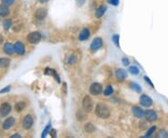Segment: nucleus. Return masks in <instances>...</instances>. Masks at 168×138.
Listing matches in <instances>:
<instances>
[{
    "label": "nucleus",
    "instance_id": "obj_1",
    "mask_svg": "<svg viewBox=\"0 0 168 138\" xmlns=\"http://www.w3.org/2000/svg\"><path fill=\"white\" fill-rule=\"evenodd\" d=\"M95 115L100 119H108L110 116V110L107 105L99 103L95 107Z\"/></svg>",
    "mask_w": 168,
    "mask_h": 138
},
{
    "label": "nucleus",
    "instance_id": "obj_2",
    "mask_svg": "<svg viewBox=\"0 0 168 138\" xmlns=\"http://www.w3.org/2000/svg\"><path fill=\"white\" fill-rule=\"evenodd\" d=\"M82 107L86 112H91L94 108V102L90 96H85L82 100Z\"/></svg>",
    "mask_w": 168,
    "mask_h": 138
},
{
    "label": "nucleus",
    "instance_id": "obj_3",
    "mask_svg": "<svg viewBox=\"0 0 168 138\" xmlns=\"http://www.w3.org/2000/svg\"><path fill=\"white\" fill-rule=\"evenodd\" d=\"M41 40V34L39 32H32L27 35V41L31 44H36Z\"/></svg>",
    "mask_w": 168,
    "mask_h": 138
},
{
    "label": "nucleus",
    "instance_id": "obj_4",
    "mask_svg": "<svg viewBox=\"0 0 168 138\" xmlns=\"http://www.w3.org/2000/svg\"><path fill=\"white\" fill-rule=\"evenodd\" d=\"M139 102H140V105L143 106L145 107H149V106H151L152 104H153V101L151 97H149V95L147 94H142L139 98Z\"/></svg>",
    "mask_w": 168,
    "mask_h": 138
},
{
    "label": "nucleus",
    "instance_id": "obj_5",
    "mask_svg": "<svg viewBox=\"0 0 168 138\" xmlns=\"http://www.w3.org/2000/svg\"><path fill=\"white\" fill-rule=\"evenodd\" d=\"M103 46V40L101 37H96L93 40V42L91 43V46H90V49H91V51L95 52H97L98 49H100Z\"/></svg>",
    "mask_w": 168,
    "mask_h": 138
},
{
    "label": "nucleus",
    "instance_id": "obj_6",
    "mask_svg": "<svg viewBox=\"0 0 168 138\" xmlns=\"http://www.w3.org/2000/svg\"><path fill=\"white\" fill-rule=\"evenodd\" d=\"M103 92V87L100 83H93L90 87V93L93 95H99Z\"/></svg>",
    "mask_w": 168,
    "mask_h": 138
},
{
    "label": "nucleus",
    "instance_id": "obj_7",
    "mask_svg": "<svg viewBox=\"0 0 168 138\" xmlns=\"http://www.w3.org/2000/svg\"><path fill=\"white\" fill-rule=\"evenodd\" d=\"M144 117L146 118V119H147L148 121L152 122V121H155V120L157 119L158 115H157V113L155 112L154 110H152V109H148V110L144 111Z\"/></svg>",
    "mask_w": 168,
    "mask_h": 138
},
{
    "label": "nucleus",
    "instance_id": "obj_8",
    "mask_svg": "<svg viewBox=\"0 0 168 138\" xmlns=\"http://www.w3.org/2000/svg\"><path fill=\"white\" fill-rule=\"evenodd\" d=\"M34 124V119L31 115H26L24 117L23 120H22V127L25 130H29L32 128Z\"/></svg>",
    "mask_w": 168,
    "mask_h": 138
},
{
    "label": "nucleus",
    "instance_id": "obj_9",
    "mask_svg": "<svg viewBox=\"0 0 168 138\" xmlns=\"http://www.w3.org/2000/svg\"><path fill=\"white\" fill-rule=\"evenodd\" d=\"M11 111V106L9 103H3L0 106V115L2 117L8 116Z\"/></svg>",
    "mask_w": 168,
    "mask_h": 138
},
{
    "label": "nucleus",
    "instance_id": "obj_10",
    "mask_svg": "<svg viewBox=\"0 0 168 138\" xmlns=\"http://www.w3.org/2000/svg\"><path fill=\"white\" fill-rule=\"evenodd\" d=\"M47 15H48V11L46 8H37L35 13V17L37 20H43L47 17Z\"/></svg>",
    "mask_w": 168,
    "mask_h": 138
},
{
    "label": "nucleus",
    "instance_id": "obj_11",
    "mask_svg": "<svg viewBox=\"0 0 168 138\" xmlns=\"http://www.w3.org/2000/svg\"><path fill=\"white\" fill-rule=\"evenodd\" d=\"M13 47H14V52H16L19 55H23L24 54L25 49H24V45L22 42H20V41L16 42L13 45Z\"/></svg>",
    "mask_w": 168,
    "mask_h": 138
},
{
    "label": "nucleus",
    "instance_id": "obj_12",
    "mask_svg": "<svg viewBox=\"0 0 168 138\" xmlns=\"http://www.w3.org/2000/svg\"><path fill=\"white\" fill-rule=\"evenodd\" d=\"M127 72L123 69H117L116 70V78L119 81H123L127 79Z\"/></svg>",
    "mask_w": 168,
    "mask_h": 138
},
{
    "label": "nucleus",
    "instance_id": "obj_13",
    "mask_svg": "<svg viewBox=\"0 0 168 138\" xmlns=\"http://www.w3.org/2000/svg\"><path fill=\"white\" fill-rule=\"evenodd\" d=\"M132 111H133V114L135 115V117L137 119H141V118L144 117V110L140 106H133Z\"/></svg>",
    "mask_w": 168,
    "mask_h": 138
},
{
    "label": "nucleus",
    "instance_id": "obj_14",
    "mask_svg": "<svg viewBox=\"0 0 168 138\" xmlns=\"http://www.w3.org/2000/svg\"><path fill=\"white\" fill-rule=\"evenodd\" d=\"M90 35H91V33H90V30L88 28H83L81 33H80V35H79V39L81 41H85L87 40Z\"/></svg>",
    "mask_w": 168,
    "mask_h": 138
},
{
    "label": "nucleus",
    "instance_id": "obj_15",
    "mask_svg": "<svg viewBox=\"0 0 168 138\" xmlns=\"http://www.w3.org/2000/svg\"><path fill=\"white\" fill-rule=\"evenodd\" d=\"M14 122H15V119L14 118H12V117H9L4 122H3V130H9L10 129L12 126L14 125Z\"/></svg>",
    "mask_w": 168,
    "mask_h": 138
},
{
    "label": "nucleus",
    "instance_id": "obj_16",
    "mask_svg": "<svg viewBox=\"0 0 168 138\" xmlns=\"http://www.w3.org/2000/svg\"><path fill=\"white\" fill-rule=\"evenodd\" d=\"M107 11V7L106 6H100L96 10H95V17L96 18H101L103 15L106 13Z\"/></svg>",
    "mask_w": 168,
    "mask_h": 138
},
{
    "label": "nucleus",
    "instance_id": "obj_17",
    "mask_svg": "<svg viewBox=\"0 0 168 138\" xmlns=\"http://www.w3.org/2000/svg\"><path fill=\"white\" fill-rule=\"evenodd\" d=\"M3 51L7 54H12V53L14 52V47H13V45L10 44V43H6L4 45Z\"/></svg>",
    "mask_w": 168,
    "mask_h": 138
},
{
    "label": "nucleus",
    "instance_id": "obj_18",
    "mask_svg": "<svg viewBox=\"0 0 168 138\" xmlns=\"http://www.w3.org/2000/svg\"><path fill=\"white\" fill-rule=\"evenodd\" d=\"M9 14V9L7 6L1 5L0 6V16L2 17H7Z\"/></svg>",
    "mask_w": 168,
    "mask_h": 138
},
{
    "label": "nucleus",
    "instance_id": "obj_19",
    "mask_svg": "<svg viewBox=\"0 0 168 138\" xmlns=\"http://www.w3.org/2000/svg\"><path fill=\"white\" fill-rule=\"evenodd\" d=\"M84 129H85V132L88 133H92L95 131V126L91 123V122H88L87 124H85V126H84Z\"/></svg>",
    "mask_w": 168,
    "mask_h": 138
},
{
    "label": "nucleus",
    "instance_id": "obj_20",
    "mask_svg": "<svg viewBox=\"0 0 168 138\" xmlns=\"http://www.w3.org/2000/svg\"><path fill=\"white\" fill-rule=\"evenodd\" d=\"M45 74H47V75H50V76H53V77L55 78L56 81H57L58 83L60 82V79H59V77H58V75L56 74L55 70H53V69H49V68H47V69H46V71H45Z\"/></svg>",
    "mask_w": 168,
    "mask_h": 138
},
{
    "label": "nucleus",
    "instance_id": "obj_21",
    "mask_svg": "<svg viewBox=\"0 0 168 138\" xmlns=\"http://www.w3.org/2000/svg\"><path fill=\"white\" fill-rule=\"evenodd\" d=\"M25 107H26V104H25L24 102H18V103L15 105V106H14V108H15V110H16L17 112L22 111Z\"/></svg>",
    "mask_w": 168,
    "mask_h": 138
},
{
    "label": "nucleus",
    "instance_id": "obj_22",
    "mask_svg": "<svg viewBox=\"0 0 168 138\" xmlns=\"http://www.w3.org/2000/svg\"><path fill=\"white\" fill-rule=\"evenodd\" d=\"M10 60L8 58H0V67H8L9 66Z\"/></svg>",
    "mask_w": 168,
    "mask_h": 138
},
{
    "label": "nucleus",
    "instance_id": "obj_23",
    "mask_svg": "<svg viewBox=\"0 0 168 138\" xmlns=\"http://www.w3.org/2000/svg\"><path fill=\"white\" fill-rule=\"evenodd\" d=\"M130 88L133 90V91H135V92H136V93H141L142 92V89H141V87H140V85H138L137 83H135V82H131L130 83Z\"/></svg>",
    "mask_w": 168,
    "mask_h": 138
},
{
    "label": "nucleus",
    "instance_id": "obj_24",
    "mask_svg": "<svg viewBox=\"0 0 168 138\" xmlns=\"http://www.w3.org/2000/svg\"><path fill=\"white\" fill-rule=\"evenodd\" d=\"M113 93H114V90H113V88H112L111 85L108 86V87L106 88V89H105V91H104V94H105L106 96H109V95H111Z\"/></svg>",
    "mask_w": 168,
    "mask_h": 138
},
{
    "label": "nucleus",
    "instance_id": "obj_25",
    "mask_svg": "<svg viewBox=\"0 0 168 138\" xmlns=\"http://www.w3.org/2000/svg\"><path fill=\"white\" fill-rule=\"evenodd\" d=\"M129 72H130L132 75H138L139 74V68L137 67V66H130L129 67Z\"/></svg>",
    "mask_w": 168,
    "mask_h": 138
},
{
    "label": "nucleus",
    "instance_id": "obj_26",
    "mask_svg": "<svg viewBox=\"0 0 168 138\" xmlns=\"http://www.w3.org/2000/svg\"><path fill=\"white\" fill-rule=\"evenodd\" d=\"M112 40H113V42L116 46H117L118 48H120V35H114L112 36Z\"/></svg>",
    "mask_w": 168,
    "mask_h": 138
},
{
    "label": "nucleus",
    "instance_id": "obj_27",
    "mask_svg": "<svg viewBox=\"0 0 168 138\" xmlns=\"http://www.w3.org/2000/svg\"><path fill=\"white\" fill-rule=\"evenodd\" d=\"M157 130V128H156V126H152L147 133H146V134L144 135V137H150L154 133H155V131Z\"/></svg>",
    "mask_w": 168,
    "mask_h": 138
},
{
    "label": "nucleus",
    "instance_id": "obj_28",
    "mask_svg": "<svg viewBox=\"0 0 168 138\" xmlns=\"http://www.w3.org/2000/svg\"><path fill=\"white\" fill-rule=\"evenodd\" d=\"M12 25V23H11V21L10 20H5L3 22V27L5 30H9Z\"/></svg>",
    "mask_w": 168,
    "mask_h": 138
},
{
    "label": "nucleus",
    "instance_id": "obj_29",
    "mask_svg": "<svg viewBox=\"0 0 168 138\" xmlns=\"http://www.w3.org/2000/svg\"><path fill=\"white\" fill-rule=\"evenodd\" d=\"M50 130V123H49V124L47 125V126L45 127V129H44V131H43V133H42V134H41V137H46L47 134L49 133Z\"/></svg>",
    "mask_w": 168,
    "mask_h": 138
},
{
    "label": "nucleus",
    "instance_id": "obj_30",
    "mask_svg": "<svg viewBox=\"0 0 168 138\" xmlns=\"http://www.w3.org/2000/svg\"><path fill=\"white\" fill-rule=\"evenodd\" d=\"M157 137H164V138H167V137H168V133H167V131H165V130H161V131L158 133Z\"/></svg>",
    "mask_w": 168,
    "mask_h": 138
},
{
    "label": "nucleus",
    "instance_id": "obj_31",
    "mask_svg": "<svg viewBox=\"0 0 168 138\" xmlns=\"http://www.w3.org/2000/svg\"><path fill=\"white\" fill-rule=\"evenodd\" d=\"M1 1H2V4L3 5H5L7 7H9V6H11L12 4L14 3L15 0H1Z\"/></svg>",
    "mask_w": 168,
    "mask_h": 138
},
{
    "label": "nucleus",
    "instance_id": "obj_32",
    "mask_svg": "<svg viewBox=\"0 0 168 138\" xmlns=\"http://www.w3.org/2000/svg\"><path fill=\"white\" fill-rule=\"evenodd\" d=\"M68 64L69 65H74L75 62H77V58H76V56L75 55H71L70 57H69V59H68Z\"/></svg>",
    "mask_w": 168,
    "mask_h": 138
},
{
    "label": "nucleus",
    "instance_id": "obj_33",
    "mask_svg": "<svg viewBox=\"0 0 168 138\" xmlns=\"http://www.w3.org/2000/svg\"><path fill=\"white\" fill-rule=\"evenodd\" d=\"M108 2L110 5H112V6L117 7V6H119V4H120V0H108Z\"/></svg>",
    "mask_w": 168,
    "mask_h": 138
},
{
    "label": "nucleus",
    "instance_id": "obj_34",
    "mask_svg": "<svg viewBox=\"0 0 168 138\" xmlns=\"http://www.w3.org/2000/svg\"><path fill=\"white\" fill-rule=\"evenodd\" d=\"M144 79H145V81H146V82H147V83H148L151 88H153V87H154V85H153L152 81L150 80V79H149V77H147V76H146V77H144Z\"/></svg>",
    "mask_w": 168,
    "mask_h": 138
},
{
    "label": "nucleus",
    "instance_id": "obj_35",
    "mask_svg": "<svg viewBox=\"0 0 168 138\" xmlns=\"http://www.w3.org/2000/svg\"><path fill=\"white\" fill-rule=\"evenodd\" d=\"M122 65L125 66H127L130 65V61L128 60V58H125V57H124V58H122Z\"/></svg>",
    "mask_w": 168,
    "mask_h": 138
},
{
    "label": "nucleus",
    "instance_id": "obj_36",
    "mask_svg": "<svg viewBox=\"0 0 168 138\" xmlns=\"http://www.w3.org/2000/svg\"><path fill=\"white\" fill-rule=\"evenodd\" d=\"M10 89H11V87H10V86H8L7 88H4L3 90L0 91V93H9V92L10 91Z\"/></svg>",
    "mask_w": 168,
    "mask_h": 138
},
{
    "label": "nucleus",
    "instance_id": "obj_37",
    "mask_svg": "<svg viewBox=\"0 0 168 138\" xmlns=\"http://www.w3.org/2000/svg\"><path fill=\"white\" fill-rule=\"evenodd\" d=\"M50 136L51 137H56V130H54V129H53V130H50Z\"/></svg>",
    "mask_w": 168,
    "mask_h": 138
},
{
    "label": "nucleus",
    "instance_id": "obj_38",
    "mask_svg": "<svg viewBox=\"0 0 168 138\" xmlns=\"http://www.w3.org/2000/svg\"><path fill=\"white\" fill-rule=\"evenodd\" d=\"M85 0H77V6H82L83 3H84Z\"/></svg>",
    "mask_w": 168,
    "mask_h": 138
},
{
    "label": "nucleus",
    "instance_id": "obj_39",
    "mask_svg": "<svg viewBox=\"0 0 168 138\" xmlns=\"http://www.w3.org/2000/svg\"><path fill=\"white\" fill-rule=\"evenodd\" d=\"M11 137H12V138H13V137H14V138H18V137H22V136H21V134H19V133H15V134H12Z\"/></svg>",
    "mask_w": 168,
    "mask_h": 138
},
{
    "label": "nucleus",
    "instance_id": "obj_40",
    "mask_svg": "<svg viewBox=\"0 0 168 138\" xmlns=\"http://www.w3.org/2000/svg\"><path fill=\"white\" fill-rule=\"evenodd\" d=\"M3 40H4V39H3V36L0 35V44H2L3 43Z\"/></svg>",
    "mask_w": 168,
    "mask_h": 138
},
{
    "label": "nucleus",
    "instance_id": "obj_41",
    "mask_svg": "<svg viewBox=\"0 0 168 138\" xmlns=\"http://www.w3.org/2000/svg\"><path fill=\"white\" fill-rule=\"evenodd\" d=\"M38 1H39L40 3H46V2L49 1V0H38Z\"/></svg>",
    "mask_w": 168,
    "mask_h": 138
}]
</instances>
